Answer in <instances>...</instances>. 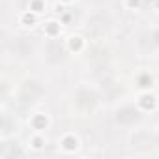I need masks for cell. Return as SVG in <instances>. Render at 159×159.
<instances>
[{
  "label": "cell",
  "instance_id": "obj_1",
  "mask_svg": "<svg viewBox=\"0 0 159 159\" xmlns=\"http://www.w3.org/2000/svg\"><path fill=\"white\" fill-rule=\"evenodd\" d=\"M73 103L79 111L92 112L99 103V94L90 86H79L73 94Z\"/></svg>",
  "mask_w": 159,
  "mask_h": 159
},
{
  "label": "cell",
  "instance_id": "obj_2",
  "mask_svg": "<svg viewBox=\"0 0 159 159\" xmlns=\"http://www.w3.org/2000/svg\"><path fill=\"white\" fill-rule=\"evenodd\" d=\"M140 118H142L140 109L135 107V105H122V107H118L116 112H114V120H116V124H118V125H124V127L135 125Z\"/></svg>",
  "mask_w": 159,
  "mask_h": 159
},
{
  "label": "cell",
  "instance_id": "obj_3",
  "mask_svg": "<svg viewBox=\"0 0 159 159\" xmlns=\"http://www.w3.org/2000/svg\"><path fill=\"white\" fill-rule=\"evenodd\" d=\"M45 58H47L51 64H58V62L64 58V45L60 43V39H56V38H51V39H49Z\"/></svg>",
  "mask_w": 159,
  "mask_h": 159
},
{
  "label": "cell",
  "instance_id": "obj_4",
  "mask_svg": "<svg viewBox=\"0 0 159 159\" xmlns=\"http://www.w3.org/2000/svg\"><path fill=\"white\" fill-rule=\"evenodd\" d=\"M43 94V86L38 81H26L21 90V99L23 101H34Z\"/></svg>",
  "mask_w": 159,
  "mask_h": 159
},
{
  "label": "cell",
  "instance_id": "obj_5",
  "mask_svg": "<svg viewBox=\"0 0 159 159\" xmlns=\"http://www.w3.org/2000/svg\"><path fill=\"white\" fill-rule=\"evenodd\" d=\"M13 52L19 56V58H28L32 56L34 52V41L28 39V38H17L13 41Z\"/></svg>",
  "mask_w": 159,
  "mask_h": 159
},
{
  "label": "cell",
  "instance_id": "obj_6",
  "mask_svg": "<svg viewBox=\"0 0 159 159\" xmlns=\"http://www.w3.org/2000/svg\"><path fill=\"white\" fill-rule=\"evenodd\" d=\"M60 146H62L66 152H73V150L79 148V139H77L75 135L67 133V135H64V137L60 139Z\"/></svg>",
  "mask_w": 159,
  "mask_h": 159
},
{
  "label": "cell",
  "instance_id": "obj_7",
  "mask_svg": "<svg viewBox=\"0 0 159 159\" xmlns=\"http://www.w3.org/2000/svg\"><path fill=\"white\" fill-rule=\"evenodd\" d=\"M67 47H69L71 51L79 52V51L84 47V39H83L81 36H69V39H67Z\"/></svg>",
  "mask_w": 159,
  "mask_h": 159
},
{
  "label": "cell",
  "instance_id": "obj_8",
  "mask_svg": "<svg viewBox=\"0 0 159 159\" xmlns=\"http://www.w3.org/2000/svg\"><path fill=\"white\" fill-rule=\"evenodd\" d=\"M139 107H142L144 111L153 109V107H155V96H152V94H144V96L139 99Z\"/></svg>",
  "mask_w": 159,
  "mask_h": 159
},
{
  "label": "cell",
  "instance_id": "obj_9",
  "mask_svg": "<svg viewBox=\"0 0 159 159\" xmlns=\"http://www.w3.org/2000/svg\"><path fill=\"white\" fill-rule=\"evenodd\" d=\"M137 84H139L140 88H152V84H153V77H152L150 73H140V75L137 77Z\"/></svg>",
  "mask_w": 159,
  "mask_h": 159
},
{
  "label": "cell",
  "instance_id": "obj_10",
  "mask_svg": "<svg viewBox=\"0 0 159 159\" xmlns=\"http://www.w3.org/2000/svg\"><path fill=\"white\" fill-rule=\"evenodd\" d=\"M47 124H49V120H47V116H45V114H36V116L32 118V125H34V129H38V131L45 129V127H47Z\"/></svg>",
  "mask_w": 159,
  "mask_h": 159
},
{
  "label": "cell",
  "instance_id": "obj_11",
  "mask_svg": "<svg viewBox=\"0 0 159 159\" xmlns=\"http://www.w3.org/2000/svg\"><path fill=\"white\" fill-rule=\"evenodd\" d=\"M148 45L152 49H159V26L153 28L150 34H148Z\"/></svg>",
  "mask_w": 159,
  "mask_h": 159
},
{
  "label": "cell",
  "instance_id": "obj_12",
  "mask_svg": "<svg viewBox=\"0 0 159 159\" xmlns=\"http://www.w3.org/2000/svg\"><path fill=\"white\" fill-rule=\"evenodd\" d=\"M28 10L34 11V13H41V11L45 10V0H30Z\"/></svg>",
  "mask_w": 159,
  "mask_h": 159
},
{
  "label": "cell",
  "instance_id": "obj_13",
  "mask_svg": "<svg viewBox=\"0 0 159 159\" xmlns=\"http://www.w3.org/2000/svg\"><path fill=\"white\" fill-rule=\"evenodd\" d=\"M58 28H60V26H58V23H54V21H52V23H49V26H47V32H49V36H51V38H56V32H58Z\"/></svg>",
  "mask_w": 159,
  "mask_h": 159
},
{
  "label": "cell",
  "instance_id": "obj_14",
  "mask_svg": "<svg viewBox=\"0 0 159 159\" xmlns=\"http://www.w3.org/2000/svg\"><path fill=\"white\" fill-rule=\"evenodd\" d=\"M32 146H34V148H41V146H43V139H41L39 135H36V137L32 139Z\"/></svg>",
  "mask_w": 159,
  "mask_h": 159
},
{
  "label": "cell",
  "instance_id": "obj_15",
  "mask_svg": "<svg viewBox=\"0 0 159 159\" xmlns=\"http://www.w3.org/2000/svg\"><path fill=\"white\" fill-rule=\"evenodd\" d=\"M140 2H142V0H127L129 8H139V6H140Z\"/></svg>",
  "mask_w": 159,
  "mask_h": 159
},
{
  "label": "cell",
  "instance_id": "obj_16",
  "mask_svg": "<svg viewBox=\"0 0 159 159\" xmlns=\"http://www.w3.org/2000/svg\"><path fill=\"white\" fill-rule=\"evenodd\" d=\"M155 144H157V146H159V133H157V135H155Z\"/></svg>",
  "mask_w": 159,
  "mask_h": 159
}]
</instances>
